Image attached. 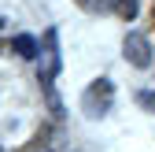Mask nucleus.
Listing matches in <instances>:
<instances>
[{
	"label": "nucleus",
	"mask_w": 155,
	"mask_h": 152,
	"mask_svg": "<svg viewBox=\"0 0 155 152\" xmlns=\"http://www.w3.org/2000/svg\"><path fill=\"white\" fill-rule=\"evenodd\" d=\"M137 104H140L144 111H151V115H155V89H140V93H137Z\"/></svg>",
	"instance_id": "obj_6"
},
{
	"label": "nucleus",
	"mask_w": 155,
	"mask_h": 152,
	"mask_svg": "<svg viewBox=\"0 0 155 152\" xmlns=\"http://www.w3.org/2000/svg\"><path fill=\"white\" fill-rule=\"evenodd\" d=\"M151 19H155V4H151Z\"/></svg>",
	"instance_id": "obj_8"
},
{
	"label": "nucleus",
	"mask_w": 155,
	"mask_h": 152,
	"mask_svg": "<svg viewBox=\"0 0 155 152\" xmlns=\"http://www.w3.org/2000/svg\"><path fill=\"white\" fill-rule=\"evenodd\" d=\"M114 11H118V19L133 22L137 19V0H114Z\"/></svg>",
	"instance_id": "obj_5"
},
{
	"label": "nucleus",
	"mask_w": 155,
	"mask_h": 152,
	"mask_svg": "<svg viewBox=\"0 0 155 152\" xmlns=\"http://www.w3.org/2000/svg\"><path fill=\"white\" fill-rule=\"evenodd\" d=\"M126 60L133 63V67H151V45H148V37L144 33H137V30H133L129 37H126Z\"/></svg>",
	"instance_id": "obj_3"
},
{
	"label": "nucleus",
	"mask_w": 155,
	"mask_h": 152,
	"mask_svg": "<svg viewBox=\"0 0 155 152\" xmlns=\"http://www.w3.org/2000/svg\"><path fill=\"white\" fill-rule=\"evenodd\" d=\"M0 26H4V15H0Z\"/></svg>",
	"instance_id": "obj_9"
},
{
	"label": "nucleus",
	"mask_w": 155,
	"mask_h": 152,
	"mask_svg": "<svg viewBox=\"0 0 155 152\" xmlns=\"http://www.w3.org/2000/svg\"><path fill=\"white\" fill-rule=\"evenodd\" d=\"M0 48H4V41H0Z\"/></svg>",
	"instance_id": "obj_10"
},
{
	"label": "nucleus",
	"mask_w": 155,
	"mask_h": 152,
	"mask_svg": "<svg viewBox=\"0 0 155 152\" xmlns=\"http://www.w3.org/2000/svg\"><path fill=\"white\" fill-rule=\"evenodd\" d=\"M111 100H114V85H111V78H100V82H92V85L85 89L81 111H85L89 119H100V115L111 111Z\"/></svg>",
	"instance_id": "obj_2"
},
{
	"label": "nucleus",
	"mask_w": 155,
	"mask_h": 152,
	"mask_svg": "<svg viewBox=\"0 0 155 152\" xmlns=\"http://www.w3.org/2000/svg\"><path fill=\"white\" fill-rule=\"evenodd\" d=\"M59 67H63V56H59V30L48 26V30H45V45H41L37 82H41L45 97H48V108L55 111V115H63V104H59V97H55V89H52V82H55V74H59Z\"/></svg>",
	"instance_id": "obj_1"
},
{
	"label": "nucleus",
	"mask_w": 155,
	"mask_h": 152,
	"mask_svg": "<svg viewBox=\"0 0 155 152\" xmlns=\"http://www.w3.org/2000/svg\"><path fill=\"white\" fill-rule=\"evenodd\" d=\"M11 52H18L22 60H33V56H41V45H37V37L18 33V37H11Z\"/></svg>",
	"instance_id": "obj_4"
},
{
	"label": "nucleus",
	"mask_w": 155,
	"mask_h": 152,
	"mask_svg": "<svg viewBox=\"0 0 155 152\" xmlns=\"http://www.w3.org/2000/svg\"><path fill=\"white\" fill-rule=\"evenodd\" d=\"M85 11H107V8H114V0H78Z\"/></svg>",
	"instance_id": "obj_7"
}]
</instances>
